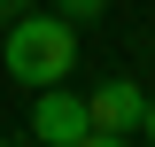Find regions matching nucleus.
<instances>
[{"label": "nucleus", "mask_w": 155, "mask_h": 147, "mask_svg": "<svg viewBox=\"0 0 155 147\" xmlns=\"http://www.w3.org/2000/svg\"><path fill=\"white\" fill-rule=\"evenodd\" d=\"M0 62H8V77L16 85H62V77L78 70V23L62 16H39V8H23L16 23H8V39H0Z\"/></svg>", "instance_id": "obj_1"}, {"label": "nucleus", "mask_w": 155, "mask_h": 147, "mask_svg": "<svg viewBox=\"0 0 155 147\" xmlns=\"http://www.w3.org/2000/svg\"><path fill=\"white\" fill-rule=\"evenodd\" d=\"M85 116H93V147H124L147 124V93H140L132 77H109V85L85 93Z\"/></svg>", "instance_id": "obj_2"}, {"label": "nucleus", "mask_w": 155, "mask_h": 147, "mask_svg": "<svg viewBox=\"0 0 155 147\" xmlns=\"http://www.w3.org/2000/svg\"><path fill=\"white\" fill-rule=\"evenodd\" d=\"M31 139H39V147H93V116H85V93L39 85V101H31Z\"/></svg>", "instance_id": "obj_3"}, {"label": "nucleus", "mask_w": 155, "mask_h": 147, "mask_svg": "<svg viewBox=\"0 0 155 147\" xmlns=\"http://www.w3.org/2000/svg\"><path fill=\"white\" fill-rule=\"evenodd\" d=\"M54 8H62V16H70V23H93L101 8H109V0H54Z\"/></svg>", "instance_id": "obj_4"}, {"label": "nucleus", "mask_w": 155, "mask_h": 147, "mask_svg": "<svg viewBox=\"0 0 155 147\" xmlns=\"http://www.w3.org/2000/svg\"><path fill=\"white\" fill-rule=\"evenodd\" d=\"M23 8H39V0H0V23H16Z\"/></svg>", "instance_id": "obj_5"}, {"label": "nucleus", "mask_w": 155, "mask_h": 147, "mask_svg": "<svg viewBox=\"0 0 155 147\" xmlns=\"http://www.w3.org/2000/svg\"><path fill=\"white\" fill-rule=\"evenodd\" d=\"M140 139L155 147V85H147V124H140Z\"/></svg>", "instance_id": "obj_6"}]
</instances>
